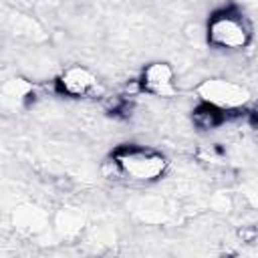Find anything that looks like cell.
I'll return each instance as SVG.
<instances>
[{"instance_id":"obj_2","label":"cell","mask_w":258,"mask_h":258,"mask_svg":"<svg viewBox=\"0 0 258 258\" xmlns=\"http://www.w3.org/2000/svg\"><path fill=\"white\" fill-rule=\"evenodd\" d=\"M123 179L131 183H153L161 179L169 167L167 157L147 145H121L113 151Z\"/></svg>"},{"instance_id":"obj_8","label":"cell","mask_w":258,"mask_h":258,"mask_svg":"<svg viewBox=\"0 0 258 258\" xmlns=\"http://www.w3.org/2000/svg\"><path fill=\"white\" fill-rule=\"evenodd\" d=\"M8 26L14 32V36L30 42H42L46 38L44 28L38 24V20L24 12H14L12 16H8Z\"/></svg>"},{"instance_id":"obj_1","label":"cell","mask_w":258,"mask_h":258,"mask_svg":"<svg viewBox=\"0 0 258 258\" xmlns=\"http://www.w3.org/2000/svg\"><path fill=\"white\" fill-rule=\"evenodd\" d=\"M204 38L216 50H244L252 40V24L240 10L222 8L208 18Z\"/></svg>"},{"instance_id":"obj_6","label":"cell","mask_w":258,"mask_h":258,"mask_svg":"<svg viewBox=\"0 0 258 258\" xmlns=\"http://www.w3.org/2000/svg\"><path fill=\"white\" fill-rule=\"evenodd\" d=\"M234 115L214 107V105H208V103H198L194 109H191V125L198 129V131H216V129H222L226 127V123L232 119Z\"/></svg>"},{"instance_id":"obj_7","label":"cell","mask_w":258,"mask_h":258,"mask_svg":"<svg viewBox=\"0 0 258 258\" xmlns=\"http://www.w3.org/2000/svg\"><path fill=\"white\" fill-rule=\"evenodd\" d=\"M12 224L16 230L20 232H26V234H34V232H40L44 226H46V214L32 206V204H24V206H18L12 214Z\"/></svg>"},{"instance_id":"obj_3","label":"cell","mask_w":258,"mask_h":258,"mask_svg":"<svg viewBox=\"0 0 258 258\" xmlns=\"http://www.w3.org/2000/svg\"><path fill=\"white\" fill-rule=\"evenodd\" d=\"M196 95H198V101L214 105L230 115L242 113L248 107V103L252 101V91L246 85L226 79V77L204 79L196 87Z\"/></svg>"},{"instance_id":"obj_5","label":"cell","mask_w":258,"mask_h":258,"mask_svg":"<svg viewBox=\"0 0 258 258\" xmlns=\"http://www.w3.org/2000/svg\"><path fill=\"white\" fill-rule=\"evenodd\" d=\"M141 89L143 93L157 97V99H171L177 95V77L175 69L165 60H153L149 62L141 75Z\"/></svg>"},{"instance_id":"obj_4","label":"cell","mask_w":258,"mask_h":258,"mask_svg":"<svg viewBox=\"0 0 258 258\" xmlns=\"http://www.w3.org/2000/svg\"><path fill=\"white\" fill-rule=\"evenodd\" d=\"M54 91L58 95L73 97V99H89V97L103 95L101 81L85 64H71L62 69L54 81Z\"/></svg>"}]
</instances>
